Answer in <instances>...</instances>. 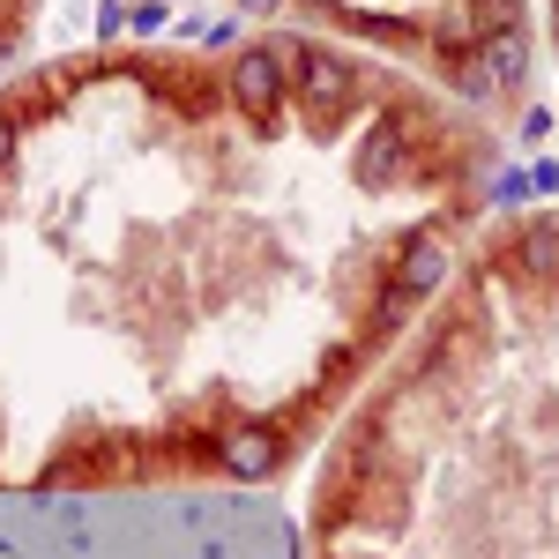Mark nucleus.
I'll return each mask as SVG.
<instances>
[{
    "instance_id": "obj_1",
    "label": "nucleus",
    "mask_w": 559,
    "mask_h": 559,
    "mask_svg": "<svg viewBox=\"0 0 559 559\" xmlns=\"http://www.w3.org/2000/svg\"><path fill=\"white\" fill-rule=\"evenodd\" d=\"M231 90H239V105L247 112H269L276 105V90H284V68H276V52H239V68H231Z\"/></svg>"
},
{
    "instance_id": "obj_2",
    "label": "nucleus",
    "mask_w": 559,
    "mask_h": 559,
    "mask_svg": "<svg viewBox=\"0 0 559 559\" xmlns=\"http://www.w3.org/2000/svg\"><path fill=\"white\" fill-rule=\"evenodd\" d=\"M299 83H306V105H321V112H329V105H344V68H336V60H329V52H299Z\"/></svg>"
},
{
    "instance_id": "obj_3",
    "label": "nucleus",
    "mask_w": 559,
    "mask_h": 559,
    "mask_svg": "<svg viewBox=\"0 0 559 559\" xmlns=\"http://www.w3.org/2000/svg\"><path fill=\"white\" fill-rule=\"evenodd\" d=\"M440 276H448V254H440L432 239H411V254H403V276H395V284H403V292H432Z\"/></svg>"
},
{
    "instance_id": "obj_4",
    "label": "nucleus",
    "mask_w": 559,
    "mask_h": 559,
    "mask_svg": "<svg viewBox=\"0 0 559 559\" xmlns=\"http://www.w3.org/2000/svg\"><path fill=\"white\" fill-rule=\"evenodd\" d=\"M485 68H492V83H522V75H530V45H522V31L485 38Z\"/></svg>"
},
{
    "instance_id": "obj_5",
    "label": "nucleus",
    "mask_w": 559,
    "mask_h": 559,
    "mask_svg": "<svg viewBox=\"0 0 559 559\" xmlns=\"http://www.w3.org/2000/svg\"><path fill=\"white\" fill-rule=\"evenodd\" d=\"M522 269L530 276H559V224H530L522 231Z\"/></svg>"
},
{
    "instance_id": "obj_6",
    "label": "nucleus",
    "mask_w": 559,
    "mask_h": 559,
    "mask_svg": "<svg viewBox=\"0 0 559 559\" xmlns=\"http://www.w3.org/2000/svg\"><path fill=\"white\" fill-rule=\"evenodd\" d=\"M471 23H477V38H508V31H522V0H477Z\"/></svg>"
},
{
    "instance_id": "obj_7",
    "label": "nucleus",
    "mask_w": 559,
    "mask_h": 559,
    "mask_svg": "<svg viewBox=\"0 0 559 559\" xmlns=\"http://www.w3.org/2000/svg\"><path fill=\"white\" fill-rule=\"evenodd\" d=\"M269 455H276V448H269V432H239L231 471H239V477H261V471H269Z\"/></svg>"
},
{
    "instance_id": "obj_8",
    "label": "nucleus",
    "mask_w": 559,
    "mask_h": 559,
    "mask_svg": "<svg viewBox=\"0 0 559 559\" xmlns=\"http://www.w3.org/2000/svg\"><path fill=\"white\" fill-rule=\"evenodd\" d=\"M388 157H395V128H381L366 142V179H388Z\"/></svg>"
},
{
    "instance_id": "obj_9",
    "label": "nucleus",
    "mask_w": 559,
    "mask_h": 559,
    "mask_svg": "<svg viewBox=\"0 0 559 559\" xmlns=\"http://www.w3.org/2000/svg\"><path fill=\"white\" fill-rule=\"evenodd\" d=\"M463 90H471V97H485V90H500V83H492V68H485V60H471V68H463Z\"/></svg>"
},
{
    "instance_id": "obj_10",
    "label": "nucleus",
    "mask_w": 559,
    "mask_h": 559,
    "mask_svg": "<svg viewBox=\"0 0 559 559\" xmlns=\"http://www.w3.org/2000/svg\"><path fill=\"white\" fill-rule=\"evenodd\" d=\"M8 150H15V134H8V120H0V165H8Z\"/></svg>"
},
{
    "instance_id": "obj_11",
    "label": "nucleus",
    "mask_w": 559,
    "mask_h": 559,
    "mask_svg": "<svg viewBox=\"0 0 559 559\" xmlns=\"http://www.w3.org/2000/svg\"><path fill=\"white\" fill-rule=\"evenodd\" d=\"M247 8H269V0H247Z\"/></svg>"
},
{
    "instance_id": "obj_12",
    "label": "nucleus",
    "mask_w": 559,
    "mask_h": 559,
    "mask_svg": "<svg viewBox=\"0 0 559 559\" xmlns=\"http://www.w3.org/2000/svg\"><path fill=\"white\" fill-rule=\"evenodd\" d=\"M552 31H559V8H552Z\"/></svg>"
}]
</instances>
